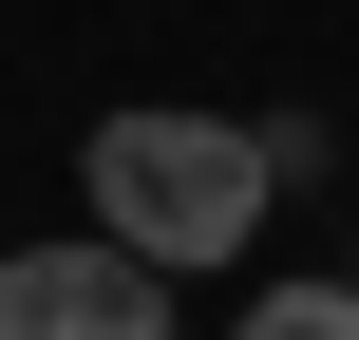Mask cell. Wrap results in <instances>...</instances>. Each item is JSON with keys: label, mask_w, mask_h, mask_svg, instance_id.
Segmentation results:
<instances>
[{"label": "cell", "mask_w": 359, "mask_h": 340, "mask_svg": "<svg viewBox=\"0 0 359 340\" xmlns=\"http://www.w3.org/2000/svg\"><path fill=\"white\" fill-rule=\"evenodd\" d=\"M341 284H359V208H341Z\"/></svg>", "instance_id": "cell-4"}, {"label": "cell", "mask_w": 359, "mask_h": 340, "mask_svg": "<svg viewBox=\"0 0 359 340\" xmlns=\"http://www.w3.org/2000/svg\"><path fill=\"white\" fill-rule=\"evenodd\" d=\"M76 189H95V227L114 246H151V265H227L246 227H265V132L246 114H95L76 132Z\"/></svg>", "instance_id": "cell-1"}, {"label": "cell", "mask_w": 359, "mask_h": 340, "mask_svg": "<svg viewBox=\"0 0 359 340\" xmlns=\"http://www.w3.org/2000/svg\"><path fill=\"white\" fill-rule=\"evenodd\" d=\"M0 340H170V265L114 246V227L0 246Z\"/></svg>", "instance_id": "cell-2"}, {"label": "cell", "mask_w": 359, "mask_h": 340, "mask_svg": "<svg viewBox=\"0 0 359 340\" xmlns=\"http://www.w3.org/2000/svg\"><path fill=\"white\" fill-rule=\"evenodd\" d=\"M227 340H359V284H265Z\"/></svg>", "instance_id": "cell-3"}]
</instances>
